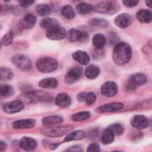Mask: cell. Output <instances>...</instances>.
I'll list each match as a JSON object with an SVG mask.
<instances>
[{
  "mask_svg": "<svg viewBox=\"0 0 152 152\" xmlns=\"http://www.w3.org/2000/svg\"><path fill=\"white\" fill-rule=\"evenodd\" d=\"M113 61L114 62L118 65L122 66L126 64L132 57V49L131 46L124 42H120L116 45L113 50Z\"/></svg>",
  "mask_w": 152,
  "mask_h": 152,
  "instance_id": "6da1fadb",
  "label": "cell"
},
{
  "mask_svg": "<svg viewBox=\"0 0 152 152\" xmlns=\"http://www.w3.org/2000/svg\"><path fill=\"white\" fill-rule=\"evenodd\" d=\"M37 68L43 73H50L58 68V62L53 58H42L37 61Z\"/></svg>",
  "mask_w": 152,
  "mask_h": 152,
  "instance_id": "7a4b0ae2",
  "label": "cell"
},
{
  "mask_svg": "<svg viewBox=\"0 0 152 152\" xmlns=\"http://www.w3.org/2000/svg\"><path fill=\"white\" fill-rule=\"evenodd\" d=\"M72 126H57L52 128H44L41 130V134L49 137H61L65 134H69Z\"/></svg>",
  "mask_w": 152,
  "mask_h": 152,
  "instance_id": "3957f363",
  "label": "cell"
},
{
  "mask_svg": "<svg viewBox=\"0 0 152 152\" xmlns=\"http://www.w3.org/2000/svg\"><path fill=\"white\" fill-rule=\"evenodd\" d=\"M12 61L15 67L23 71H28L32 68V62L29 58L22 54L14 55L12 59Z\"/></svg>",
  "mask_w": 152,
  "mask_h": 152,
  "instance_id": "277c9868",
  "label": "cell"
},
{
  "mask_svg": "<svg viewBox=\"0 0 152 152\" xmlns=\"http://www.w3.org/2000/svg\"><path fill=\"white\" fill-rule=\"evenodd\" d=\"M118 9V3L114 1H103L97 4L94 7V10L102 13H112Z\"/></svg>",
  "mask_w": 152,
  "mask_h": 152,
  "instance_id": "5b68a950",
  "label": "cell"
},
{
  "mask_svg": "<svg viewBox=\"0 0 152 152\" xmlns=\"http://www.w3.org/2000/svg\"><path fill=\"white\" fill-rule=\"evenodd\" d=\"M146 83H147V77L144 74H134L129 78L127 82V88L129 90H134L137 86L144 85Z\"/></svg>",
  "mask_w": 152,
  "mask_h": 152,
  "instance_id": "8992f818",
  "label": "cell"
},
{
  "mask_svg": "<svg viewBox=\"0 0 152 152\" xmlns=\"http://www.w3.org/2000/svg\"><path fill=\"white\" fill-rule=\"evenodd\" d=\"M46 36L49 39L52 40H61L66 37V30L61 26L54 27L47 30Z\"/></svg>",
  "mask_w": 152,
  "mask_h": 152,
  "instance_id": "52a82bcc",
  "label": "cell"
},
{
  "mask_svg": "<svg viewBox=\"0 0 152 152\" xmlns=\"http://www.w3.org/2000/svg\"><path fill=\"white\" fill-rule=\"evenodd\" d=\"M4 110L6 113L12 114V113H17L21 111L24 109V103L20 101H13L10 102H6L4 107Z\"/></svg>",
  "mask_w": 152,
  "mask_h": 152,
  "instance_id": "ba28073f",
  "label": "cell"
},
{
  "mask_svg": "<svg viewBox=\"0 0 152 152\" xmlns=\"http://www.w3.org/2000/svg\"><path fill=\"white\" fill-rule=\"evenodd\" d=\"M82 77V69L79 67H75L70 69L65 76V81L68 84H72L77 81Z\"/></svg>",
  "mask_w": 152,
  "mask_h": 152,
  "instance_id": "9c48e42d",
  "label": "cell"
},
{
  "mask_svg": "<svg viewBox=\"0 0 152 152\" xmlns=\"http://www.w3.org/2000/svg\"><path fill=\"white\" fill-rule=\"evenodd\" d=\"M118 88L117 84L112 81L106 82L102 86V94L107 97H112L116 95L118 93Z\"/></svg>",
  "mask_w": 152,
  "mask_h": 152,
  "instance_id": "30bf717a",
  "label": "cell"
},
{
  "mask_svg": "<svg viewBox=\"0 0 152 152\" xmlns=\"http://www.w3.org/2000/svg\"><path fill=\"white\" fill-rule=\"evenodd\" d=\"M124 109V104L121 102H112V103H108L105 105H102L97 109L98 112H115Z\"/></svg>",
  "mask_w": 152,
  "mask_h": 152,
  "instance_id": "8fae6325",
  "label": "cell"
},
{
  "mask_svg": "<svg viewBox=\"0 0 152 152\" xmlns=\"http://www.w3.org/2000/svg\"><path fill=\"white\" fill-rule=\"evenodd\" d=\"M131 125L136 129H144L149 126V120L145 116L137 115L131 120Z\"/></svg>",
  "mask_w": 152,
  "mask_h": 152,
  "instance_id": "7c38bea8",
  "label": "cell"
},
{
  "mask_svg": "<svg viewBox=\"0 0 152 152\" xmlns=\"http://www.w3.org/2000/svg\"><path fill=\"white\" fill-rule=\"evenodd\" d=\"M26 97L28 98V100H29V102H44V101H46L47 99L51 100L52 98L45 94L44 92H30L28 94H26Z\"/></svg>",
  "mask_w": 152,
  "mask_h": 152,
  "instance_id": "4fadbf2b",
  "label": "cell"
},
{
  "mask_svg": "<svg viewBox=\"0 0 152 152\" xmlns=\"http://www.w3.org/2000/svg\"><path fill=\"white\" fill-rule=\"evenodd\" d=\"M36 125L34 119H20L16 120L12 123V127L14 129H29L33 128Z\"/></svg>",
  "mask_w": 152,
  "mask_h": 152,
  "instance_id": "5bb4252c",
  "label": "cell"
},
{
  "mask_svg": "<svg viewBox=\"0 0 152 152\" xmlns=\"http://www.w3.org/2000/svg\"><path fill=\"white\" fill-rule=\"evenodd\" d=\"M133 21V18L131 15L127 14V13H121L119 15L117 16V18L115 19V23L117 26L120 27V28H126L128 27Z\"/></svg>",
  "mask_w": 152,
  "mask_h": 152,
  "instance_id": "9a60e30c",
  "label": "cell"
},
{
  "mask_svg": "<svg viewBox=\"0 0 152 152\" xmlns=\"http://www.w3.org/2000/svg\"><path fill=\"white\" fill-rule=\"evenodd\" d=\"M20 147L26 151H31L37 148V142L32 138L23 137L20 141Z\"/></svg>",
  "mask_w": 152,
  "mask_h": 152,
  "instance_id": "2e32d148",
  "label": "cell"
},
{
  "mask_svg": "<svg viewBox=\"0 0 152 152\" xmlns=\"http://www.w3.org/2000/svg\"><path fill=\"white\" fill-rule=\"evenodd\" d=\"M63 122V118L60 116H50L43 118V125L45 126H53L60 125Z\"/></svg>",
  "mask_w": 152,
  "mask_h": 152,
  "instance_id": "e0dca14e",
  "label": "cell"
},
{
  "mask_svg": "<svg viewBox=\"0 0 152 152\" xmlns=\"http://www.w3.org/2000/svg\"><path fill=\"white\" fill-rule=\"evenodd\" d=\"M55 104L61 108H67L70 105V97L66 94H60L55 99Z\"/></svg>",
  "mask_w": 152,
  "mask_h": 152,
  "instance_id": "ac0fdd59",
  "label": "cell"
},
{
  "mask_svg": "<svg viewBox=\"0 0 152 152\" xmlns=\"http://www.w3.org/2000/svg\"><path fill=\"white\" fill-rule=\"evenodd\" d=\"M73 59L83 65H86L90 61V57H89L88 53H86V52H83V51H77V52L74 53Z\"/></svg>",
  "mask_w": 152,
  "mask_h": 152,
  "instance_id": "d6986e66",
  "label": "cell"
},
{
  "mask_svg": "<svg viewBox=\"0 0 152 152\" xmlns=\"http://www.w3.org/2000/svg\"><path fill=\"white\" fill-rule=\"evenodd\" d=\"M77 99L79 102H85L87 105H91L96 101V95L94 93H80L77 95Z\"/></svg>",
  "mask_w": 152,
  "mask_h": 152,
  "instance_id": "ffe728a7",
  "label": "cell"
},
{
  "mask_svg": "<svg viewBox=\"0 0 152 152\" xmlns=\"http://www.w3.org/2000/svg\"><path fill=\"white\" fill-rule=\"evenodd\" d=\"M66 37H67L69 41H70V42H77V41H80V40L83 39L84 34L81 31L77 30V29H70L66 34Z\"/></svg>",
  "mask_w": 152,
  "mask_h": 152,
  "instance_id": "44dd1931",
  "label": "cell"
},
{
  "mask_svg": "<svg viewBox=\"0 0 152 152\" xmlns=\"http://www.w3.org/2000/svg\"><path fill=\"white\" fill-rule=\"evenodd\" d=\"M36 21H37V19H36V17L33 14L27 13V14H25L23 16L22 20H21V24H22V26L24 28H32L35 25Z\"/></svg>",
  "mask_w": 152,
  "mask_h": 152,
  "instance_id": "7402d4cb",
  "label": "cell"
},
{
  "mask_svg": "<svg viewBox=\"0 0 152 152\" xmlns=\"http://www.w3.org/2000/svg\"><path fill=\"white\" fill-rule=\"evenodd\" d=\"M137 19L142 23H149L151 21V12L149 10H141L137 12Z\"/></svg>",
  "mask_w": 152,
  "mask_h": 152,
  "instance_id": "603a6c76",
  "label": "cell"
},
{
  "mask_svg": "<svg viewBox=\"0 0 152 152\" xmlns=\"http://www.w3.org/2000/svg\"><path fill=\"white\" fill-rule=\"evenodd\" d=\"M106 37L102 34H96L93 37V44L97 49H102L106 45Z\"/></svg>",
  "mask_w": 152,
  "mask_h": 152,
  "instance_id": "cb8c5ba5",
  "label": "cell"
},
{
  "mask_svg": "<svg viewBox=\"0 0 152 152\" xmlns=\"http://www.w3.org/2000/svg\"><path fill=\"white\" fill-rule=\"evenodd\" d=\"M57 26H60L59 22L56 20L52 19V18H45L40 21V27L43 28H47V30Z\"/></svg>",
  "mask_w": 152,
  "mask_h": 152,
  "instance_id": "d4e9b609",
  "label": "cell"
},
{
  "mask_svg": "<svg viewBox=\"0 0 152 152\" xmlns=\"http://www.w3.org/2000/svg\"><path fill=\"white\" fill-rule=\"evenodd\" d=\"M39 86L42 88H48V89H53V88H56L58 86V82L55 78H52V77H48V78H45L43 80L40 81Z\"/></svg>",
  "mask_w": 152,
  "mask_h": 152,
  "instance_id": "484cf974",
  "label": "cell"
},
{
  "mask_svg": "<svg viewBox=\"0 0 152 152\" xmlns=\"http://www.w3.org/2000/svg\"><path fill=\"white\" fill-rule=\"evenodd\" d=\"M86 134L81 131V130H77V131H74L70 134H69L66 138L64 139V142H69V141H77V140H81L83 138H85Z\"/></svg>",
  "mask_w": 152,
  "mask_h": 152,
  "instance_id": "4316f807",
  "label": "cell"
},
{
  "mask_svg": "<svg viewBox=\"0 0 152 152\" xmlns=\"http://www.w3.org/2000/svg\"><path fill=\"white\" fill-rule=\"evenodd\" d=\"M99 74H100V69L97 66L91 65L88 66L86 69V76L89 79H94L95 77H98Z\"/></svg>",
  "mask_w": 152,
  "mask_h": 152,
  "instance_id": "83f0119b",
  "label": "cell"
},
{
  "mask_svg": "<svg viewBox=\"0 0 152 152\" xmlns=\"http://www.w3.org/2000/svg\"><path fill=\"white\" fill-rule=\"evenodd\" d=\"M114 137H115V135L113 134L110 128H107L106 130H104V132L102 135V142L103 144H110L113 142Z\"/></svg>",
  "mask_w": 152,
  "mask_h": 152,
  "instance_id": "f1b7e54d",
  "label": "cell"
},
{
  "mask_svg": "<svg viewBox=\"0 0 152 152\" xmlns=\"http://www.w3.org/2000/svg\"><path fill=\"white\" fill-rule=\"evenodd\" d=\"M13 77V73L10 69L0 67V80H11Z\"/></svg>",
  "mask_w": 152,
  "mask_h": 152,
  "instance_id": "f546056e",
  "label": "cell"
},
{
  "mask_svg": "<svg viewBox=\"0 0 152 152\" xmlns=\"http://www.w3.org/2000/svg\"><path fill=\"white\" fill-rule=\"evenodd\" d=\"M94 9L93 5L87 3H80L77 5V10L81 14H86L90 12Z\"/></svg>",
  "mask_w": 152,
  "mask_h": 152,
  "instance_id": "4dcf8cb0",
  "label": "cell"
},
{
  "mask_svg": "<svg viewBox=\"0 0 152 152\" xmlns=\"http://www.w3.org/2000/svg\"><path fill=\"white\" fill-rule=\"evenodd\" d=\"M90 118V112L87 111H82V112H78L76 113L72 116V120L76 121V122H80V121H84Z\"/></svg>",
  "mask_w": 152,
  "mask_h": 152,
  "instance_id": "1f68e13d",
  "label": "cell"
},
{
  "mask_svg": "<svg viewBox=\"0 0 152 152\" xmlns=\"http://www.w3.org/2000/svg\"><path fill=\"white\" fill-rule=\"evenodd\" d=\"M61 13L67 19H73L76 15L73 8L70 5H65L61 10Z\"/></svg>",
  "mask_w": 152,
  "mask_h": 152,
  "instance_id": "d6a6232c",
  "label": "cell"
},
{
  "mask_svg": "<svg viewBox=\"0 0 152 152\" xmlns=\"http://www.w3.org/2000/svg\"><path fill=\"white\" fill-rule=\"evenodd\" d=\"M37 12L39 15L45 16L51 12V7L48 4H39L37 6Z\"/></svg>",
  "mask_w": 152,
  "mask_h": 152,
  "instance_id": "836d02e7",
  "label": "cell"
},
{
  "mask_svg": "<svg viewBox=\"0 0 152 152\" xmlns=\"http://www.w3.org/2000/svg\"><path fill=\"white\" fill-rule=\"evenodd\" d=\"M13 94V88L8 85H0V96H9Z\"/></svg>",
  "mask_w": 152,
  "mask_h": 152,
  "instance_id": "e575fe53",
  "label": "cell"
},
{
  "mask_svg": "<svg viewBox=\"0 0 152 152\" xmlns=\"http://www.w3.org/2000/svg\"><path fill=\"white\" fill-rule=\"evenodd\" d=\"M109 128L111 130V132L113 133L114 135H121L125 131L124 126L120 124H114V125L110 126Z\"/></svg>",
  "mask_w": 152,
  "mask_h": 152,
  "instance_id": "d590c367",
  "label": "cell"
},
{
  "mask_svg": "<svg viewBox=\"0 0 152 152\" xmlns=\"http://www.w3.org/2000/svg\"><path fill=\"white\" fill-rule=\"evenodd\" d=\"M12 40H13V33L12 31H10V32L6 33L3 37V38L1 39V45H9L12 44Z\"/></svg>",
  "mask_w": 152,
  "mask_h": 152,
  "instance_id": "8d00e7d4",
  "label": "cell"
},
{
  "mask_svg": "<svg viewBox=\"0 0 152 152\" xmlns=\"http://www.w3.org/2000/svg\"><path fill=\"white\" fill-rule=\"evenodd\" d=\"M91 24L94 26H100V27H107L108 23L104 20H100V19H94L91 20Z\"/></svg>",
  "mask_w": 152,
  "mask_h": 152,
  "instance_id": "74e56055",
  "label": "cell"
},
{
  "mask_svg": "<svg viewBox=\"0 0 152 152\" xmlns=\"http://www.w3.org/2000/svg\"><path fill=\"white\" fill-rule=\"evenodd\" d=\"M123 4L125 5H126L127 7H134L135 5H137L139 4V1H136V0H126V1H123Z\"/></svg>",
  "mask_w": 152,
  "mask_h": 152,
  "instance_id": "f35d334b",
  "label": "cell"
},
{
  "mask_svg": "<svg viewBox=\"0 0 152 152\" xmlns=\"http://www.w3.org/2000/svg\"><path fill=\"white\" fill-rule=\"evenodd\" d=\"M87 152H100V147L96 143H92L89 145Z\"/></svg>",
  "mask_w": 152,
  "mask_h": 152,
  "instance_id": "ab89813d",
  "label": "cell"
},
{
  "mask_svg": "<svg viewBox=\"0 0 152 152\" xmlns=\"http://www.w3.org/2000/svg\"><path fill=\"white\" fill-rule=\"evenodd\" d=\"M33 3H34V1H20V4L22 7H28V6L31 5Z\"/></svg>",
  "mask_w": 152,
  "mask_h": 152,
  "instance_id": "60d3db41",
  "label": "cell"
},
{
  "mask_svg": "<svg viewBox=\"0 0 152 152\" xmlns=\"http://www.w3.org/2000/svg\"><path fill=\"white\" fill-rule=\"evenodd\" d=\"M5 149H6V144H5V142L0 141V152L4 151Z\"/></svg>",
  "mask_w": 152,
  "mask_h": 152,
  "instance_id": "b9f144b4",
  "label": "cell"
},
{
  "mask_svg": "<svg viewBox=\"0 0 152 152\" xmlns=\"http://www.w3.org/2000/svg\"><path fill=\"white\" fill-rule=\"evenodd\" d=\"M65 152H82V150H79V151H73V150H71V149H69L67 151H65Z\"/></svg>",
  "mask_w": 152,
  "mask_h": 152,
  "instance_id": "7bdbcfd3",
  "label": "cell"
},
{
  "mask_svg": "<svg viewBox=\"0 0 152 152\" xmlns=\"http://www.w3.org/2000/svg\"><path fill=\"white\" fill-rule=\"evenodd\" d=\"M147 4L149 5V7H151V3H150V2H147Z\"/></svg>",
  "mask_w": 152,
  "mask_h": 152,
  "instance_id": "ee69618b",
  "label": "cell"
},
{
  "mask_svg": "<svg viewBox=\"0 0 152 152\" xmlns=\"http://www.w3.org/2000/svg\"><path fill=\"white\" fill-rule=\"evenodd\" d=\"M113 152H121V151H113Z\"/></svg>",
  "mask_w": 152,
  "mask_h": 152,
  "instance_id": "f6af8a7d",
  "label": "cell"
},
{
  "mask_svg": "<svg viewBox=\"0 0 152 152\" xmlns=\"http://www.w3.org/2000/svg\"><path fill=\"white\" fill-rule=\"evenodd\" d=\"M0 11H1V5H0Z\"/></svg>",
  "mask_w": 152,
  "mask_h": 152,
  "instance_id": "bcb514c9",
  "label": "cell"
},
{
  "mask_svg": "<svg viewBox=\"0 0 152 152\" xmlns=\"http://www.w3.org/2000/svg\"><path fill=\"white\" fill-rule=\"evenodd\" d=\"M0 28H1V25H0Z\"/></svg>",
  "mask_w": 152,
  "mask_h": 152,
  "instance_id": "7dc6e473",
  "label": "cell"
},
{
  "mask_svg": "<svg viewBox=\"0 0 152 152\" xmlns=\"http://www.w3.org/2000/svg\"><path fill=\"white\" fill-rule=\"evenodd\" d=\"M0 46H1V45H0Z\"/></svg>",
  "mask_w": 152,
  "mask_h": 152,
  "instance_id": "c3c4849f",
  "label": "cell"
}]
</instances>
